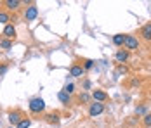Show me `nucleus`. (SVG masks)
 <instances>
[{
  "label": "nucleus",
  "mask_w": 151,
  "mask_h": 128,
  "mask_svg": "<svg viewBox=\"0 0 151 128\" xmlns=\"http://www.w3.org/2000/svg\"><path fill=\"white\" fill-rule=\"evenodd\" d=\"M44 109H45V102H44V99L35 97V99L30 100V111L31 113H40V111H44Z\"/></svg>",
  "instance_id": "nucleus-1"
},
{
  "label": "nucleus",
  "mask_w": 151,
  "mask_h": 128,
  "mask_svg": "<svg viewBox=\"0 0 151 128\" xmlns=\"http://www.w3.org/2000/svg\"><path fill=\"white\" fill-rule=\"evenodd\" d=\"M123 45H125V49H127V50H137V47H139V42H137V38H134L132 35H125Z\"/></svg>",
  "instance_id": "nucleus-2"
},
{
  "label": "nucleus",
  "mask_w": 151,
  "mask_h": 128,
  "mask_svg": "<svg viewBox=\"0 0 151 128\" xmlns=\"http://www.w3.org/2000/svg\"><path fill=\"white\" fill-rule=\"evenodd\" d=\"M37 16H38V9H37V5H30V7H26V12H24L26 21H35Z\"/></svg>",
  "instance_id": "nucleus-3"
},
{
  "label": "nucleus",
  "mask_w": 151,
  "mask_h": 128,
  "mask_svg": "<svg viewBox=\"0 0 151 128\" xmlns=\"http://www.w3.org/2000/svg\"><path fill=\"white\" fill-rule=\"evenodd\" d=\"M103 111H104V106H103L101 102H94V104H91V109H89V114H91L92 118H94V116L101 114Z\"/></svg>",
  "instance_id": "nucleus-4"
},
{
  "label": "nucleus",
  "mask_w": 151,
  "mask_h": 128,
  "mask_svg": "<svg viewBox=\"0 0 151 128\" xmlns=\"http://www.w3.org/2000/svg\"><path fill=\"white\" fill-rule=\"evenodd\" d=\"M83 71H85V69H83L82 66L75 64V66H71V69H70V74H71V76H75V78H78V76H82V74H83Z\"/></svg>",
  "instance_id": "nucleus-5"
},
{
  "label": "nucleus",
  "mask_w": 151,
  "mask_h": 128,
  "mask_svg": "<svg viewBox=\"0 0 151 128\" xmlns=\"http://www.w3.org/2000/svg\"><path fill=\"white\" fill-rule=\"evenodd\" d=\"M92 97H94V100H96V102H103V100H106V97H108V95H106L103 90H94V92H92Z\"/></svg>",
  "instance_id": "nucleus-6"
},
{
  "label": "nucleus",
  "mask_w": 151,
  "mask_h": 128,
  "mask_svg": "<svg viewBox=\"0 0 151 128\" xmlns=\"http://www.w3.org/2000/svg\"><path fill=\"white\" fill-rule=\"evenodd\" d=\"M4 35L7 36V38H14L16 36V28L12 24H5V28H4Z\"/></svg>",
  "instance_id": "nucleus-7"
},
{
  "label": "nucleus",
  "mask_w": 151,
  "mask_h": 128,
  "mask_svg": "<svg viewBox=\"0 0 151 128\" xmlns=\"http://www.w3.org/2000/svg\"><path fill=\"white\" fill-rule=\"evenodd\" d=\"M141 35H142V38L151 40V23H148V24H144V26H142V29H141Z\"/></svg>",
  "instance_id": "nucleus-8"
},
{
  "label": "nucleus",
  "mask_w": 151,
  "mask_h": 128,
  "mask_svg": "<svg viewBox=\"0 0 151 128\" xmlns=\"http://www.w3.org/2000/svg\"><path fill=\"white\" fill-rule=\"evenodd\" d=\"M9 121H11V125H19V121H21V114L14 111V113L9 114Z\"/></svg>",
  "instance_id": "nucleus-9"
},
{
  "label": "nucleus",
  "mask_w": 151,
  "mask_h": 128,
  "mask_svg": "<svg viewBox=\"0 0 151 128\" xmlns=\"http://www.w3.org/2000/svg\"><path fill=\"white\" fill-rule=\"evenodd\" d=\"M127 59H129V52L127 50H118L116 52V61L118 62H125Z\"/></svg>",
  "instance_id": "nucleus-10"
},
{
  "label": "nucleus",
  "mask_w": 151,
  "mask_h": 128,
  "mask_svg": "<svg viewBox=\"0 0 151 128\" xmlns=\"http://www.w3.org/2000/svg\"><path fill=\"white\" fill-rule=\"evenodd\" d=\"M19 0H5V5H7V9H11V11H16L17 7H19Z\"/></svg>",
  "instance_id": "nucleus-11"
},
{
  "label": "nucleus",
  "mask_w": 151,
  "mask_h": 128,
  "mask_svg": "<svg viewBox=\"0 0 151 128\" xmlns=\"http://www.w3.org/2000/svg\"><path fill=\"white\" fill-rule=\"evenodd\" d=\"M58 97H59V100L63 102V104H68V102H70V94H66L64 90L59 92V95H58Z\"/></svg>",
  "instance_id": "nucleus-12"
},
{
  "label": "nucleus",
  "mask_w": 151,
  "mask_h": 128,
  "mask_svg": "<svg viewBox=\"0 0 151 128\" xmlns=\"http://www.w3.org/2000/svg\"><path fill=\"white\" fill-rule=\"evenodd\" d=\"M123 40H125L123 35H115V36H113V43H115V45H123Z\"/></svg>",
  "instance_id": "nucleus-13"
},
{
  "label": "nucleus",
  "mask_w": 151,
  "mask_h": 128,
  "mask_svg": "<svg viewBox=\"0 0 151 128\" xmlns=\"http://www.w3.org/2000/svg\"><path fill=\"white\" fill-rule=\"evenodd\" d=\"M30 125H31L30 119H21L19 125H17V128H30Z\"/></svg>",
  "instance_id": "nucleus-14"
},
{
  "label": "nucleus",
  "mask_w": 151,
  "mask_h": 128,
  "mask_svg": "<svg viewBox=\"0 0 151 128\" xmlns=\"http://www.w3.org/2000/svg\"><path fill=\"white\" fill-rule=\"evenodd\" d=\"M7 21H11V17L7 12H0V23H4V24H7Z\"/></svg>",
  "instance_id": "nucleus-15"
},
{
  "label": "nucleus",
  "mask_w": 151,
  "mask_h": 128,
  "mask_svg": "<svg viewBox=\"0 0 151 128\" xmlns=\"http://www.w3.org/2000/svg\"><path fill=\"white\" fill-rule=\"evenodd\" d=\"M0 45H2V49L9 50V49L12 47V42H11V40H2V43H0Z\"/></svg>",
  "instance_id": "nucleus-16"
},
{
  "label": "nucleus",
  "mask_w": 151,
  "mask_h": 128,
  "mask_svg": "<svg viewBox=\"0 0 151 128\" xmlns=\"http://www.w3.org/2000/svg\"><path fill=\"white\" fill-rule=\"evenodd\" d=\"M92 68H94V61H91V59H89V61H85L83 69H92Z\"/></svg>",
  "instance_id": "nucleus-17"
},
{
  "label": "nucleus",
  "mask_w": 151,
  "mask_h": 128,
  "mask_svg": "<svg viewBox=\"0 0 151 128\" xmlns=\"http://www.w3.org/2000/svg\"><path fill=\"white\" fill-rule=\"evenodd\" d=\"M125 73H127V68H123V66H120V68L116 69V73H115V74H116V76H122V74H125Z\"/></svg>",
  "instance_id": "nucleus-18"
},
{
  "label": "nucleus",
  "mask_w": 151,
  "mask_h": 128,
  "mask_svg": "<svg viewBox=\"0 0 151 128\" xmlns=\"http://www.w3.org/2000/svg\"><path fill=\"white\" fill-rule=\"evenodd\" d=\"M142 121H144V125H146V127H151V114H146Z\"/></svg>",
  "instance_id": "nucleus-19"
},
{
  "label": "nucleus",
  "mask_w": 151,
  "mask_h": 128,
  "mask_svg": "<svg viewBox=\"0 0 151 128\" xmlns=\"http://www.w3.org/2000/svg\"><path fill=\"white\" fill-rule=\"evenodd\" d=\"M73 88H75V87H73V83H70V85L64 87V92H66V94H71V92H73Z\"/></svg>",
  "instance_id": "nucleus-20"
},
{
  "label": "nucleus",
  "mask_w": 151,
  "mask_h": 128,
  "mask_svg": "<svg viewBox=\"0 0 151 128\" xmlns=\"http://www.w3.org/2000/svg\"><path fill=\"white\" fill-rule=\"evenodd\" d=\"M47 118H49V121H50V123H58V116H56V114H49Z\"/></svg>",
  "instance_id": "nucleus-21"
},
{
  "label": "nucleus",
  "mask_w": 151,
  "mask_h": 128,
  "mask_svg": "<svg viewBox=\"0 0 151 128\" xmlns=\"http://www.w3.org/2000/svg\"><path fill=\"white\" fill-rule=\"evenodd\" d=\"M7 73V64H0V76Z\"/></svg>",
  "instance_id": "nucleus-22"
},
{
  "label": "nucleus",
  "mask_w": 151,
  "mask_h": 128,
  "mask_svg": "<svg viewBox=\"0 0 151 128\" xmlns=\"http://www.w3.org/2000/svg\"><path fill=\"white\" fill-rule=\"evenodd\" d=\"M80 100L82 102H89V94H82L80 95Z\"/></svg>",
  "instance_id": "nucleus-23"
},
{
  "label": "nucleus",
  "mask_w": 151,
  "mask_h": 128,
  "mask_svg": "<svg viewBox=\"0 0 151 128\" xmlns=\"http://www.w3.org/2000/svg\"><path fill=\"white\" fill-rule=\"evenodd\" d=\"M144 111H146V107H137V113H139V114L144 113Z\"/></svg>",
  "instance_id": "nucleus-24"
},
{
  "label": "nucleus",
  "mask_w": 151,
  "mask_h": 128,
  "mask_svg": "<svg viewBox=\"0 0 151 128\" xmlns=\"http://www.w3.org/2000/svg\"><path fill=\"white\" fill-rule=\"evenodd\" d=\"M11 128H12V127H11Z\"/></svg>",
  "instance_id": "nucleus-25"
}]
</instances>
